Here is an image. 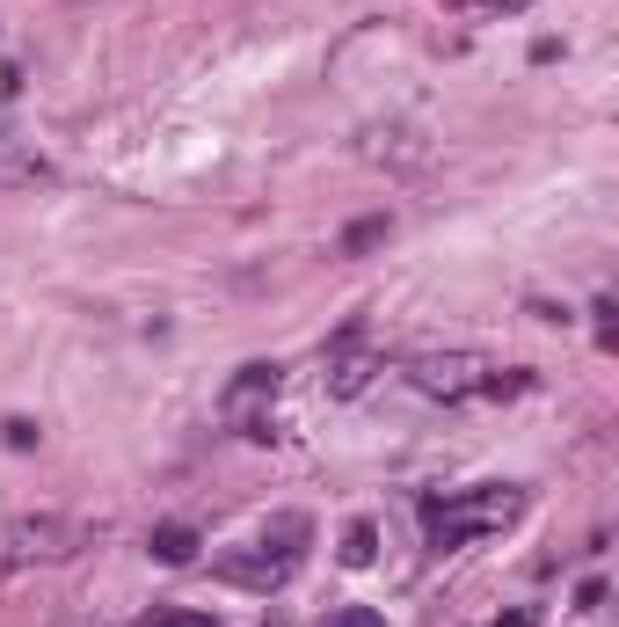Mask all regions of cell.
<instances>
[{
    "instance_id": "cell-1",
    "label": "cell",
    "mask_w": 619,
    "mask_h": 627,
    "mask_svg": "<svg viewBox=\"0 0 619 627\" xmlns=\"http://www.w3.org/2000/svg\"><path fill=\"white\" fill-rule=\"evenodd\" d=\"M307 511H277L270 526L256 532V548H234V555L212 562L219 583H234V591H256V599H270V591H285L292 577H299V562H307Z\"/></svg>"
},
{
    "instance_id": "cell-2",
    "label": "cell",
    "mask_w": 619,
    "mask_h": 627,
    "mask_svg": "<svg viewBox=\"0 0 619 627\" xmlns=\"http://www.w3.org/2000/svg\"><path fill=\"white\" fill-rule=\"evenodd\" d=\"M518 511H524L518 489H459V496H445V504H423L430 548L453 555V548H467V540H481V532H503Z\"/></svg>"
},
{
    "instance_id": "cell-3",
    "label": "cell",
    "mask_w": 619,
    "mask_h": 627,
    "mask_svg": "<svg viewBox=\"0 0 619 627\" xmlns=\"http://www.w3.org/2000/svg\"><path fill=\"white\" fill-rule=\"evenodd\" d=\"M488 372L496 365L474 358V351H423V358L401 365V380L423 394V402H481L488 394Z\"/></svg>"
},
{
    "instance_id": "cell-4",
    "label": "cell",
    "mask_w": 619,
    "mask_h": 627,
    "mask_svg": "<svg viewBox=\"0 0 619 627\" xmlns=\"http://www.w3.org/2000/svg\"><path fill=\"white\" fill-rule=\"evenodd\" d=\"M81 540H88L81 518H66V511H37V518H15V526L0 532V562H8V569L66 562V555H81Z\"/></svg>"
},
{
    "instance_id": "cell-5",
    "label": "cell",
    "mask_w": 619,
    "mask_h": 627,
    "mask_svg": "<svg viewBox=\"0 0 619 627\" xmlns=\"http://www.w3.org/2000/svg\"><path fill=\"white\" fill-rule=\"evenodd\" d=\"M277 386H285L277 365H240L234 380H226V394H219V416H226L234 431H248V438H270V402H277Z\"/></svg>"
},
{
    "instance_id": "cell-6",
    "label": "cell",
    "mask_w": 619,
    "mask_h": 627,
    "mask_svg": "<svg viewBox=\"0 0 619 627\" xmlns=\"http://www.w3.org/2000/svg\"><path fill=\"white\" fill-rule=\"evenodd\" d=\"M51 175V161L37 153V139H15V132H0V190H37Z\"/></svg>"
},
{
    "instance_id": "cell-7",
    "label": "cell",
    "mask_w": 619,
    "mask_h": 627,
    "mask_svg": "<svg viewBox=\"0 0 619 627\" xmlns=\"http://www.w3.org/2000/svg\"><path fill=\"white\" fill-rule=\"evenodd\" d=\"M372 372H380V358H372L364 343H350V351H329V372H321V380H329L335 402H350V394L372 386Z\"/></svg>"
},
{
    "instance_id": "cell-8",
    "label": "cell",
    "mask_w": 619,
    "mask_h": 627,
    "mask_svg": "<svg viewBox=\"0 0 619 627\" xmlns=\"http://www.w3.org/2000/svg\"><path fill=\"white\" fill-rule=\"evenodd\" d=\"M386 234H394V219L386 212H364L343 226V242H335V256H372V248H386Z\"/></svg>"
},
{
    "instance_id": "cell-9",
    "label": "cell",
    "mask_w": 619,
    "mask_h": 627,
    "mask_svg": "<svg viewBox=\"0 0 619 627\" xmlns=\"http://www.w3.org/2000/svg\"><path fill=\"white\" fill-rule=\"evenodd\" d=\"M153 562H168V569H183V562H197V532L190 526H153Z\"/></svg>"
},
{
    "instance_id": "cell-10",
    "label": "cell",
    "mask_w": 619,
    "mask_h": 627,
    "mask_svg": "<svg viewBox=\"0 0 619 627\" xmlns=\"http://www.w3.org/2000/svg\"><path fill=\"white\" fill-rule=\"evenodd\" d=\"M335 555L350 562V569H372V562H380V526H372V518H358V526L343 532V548H335Z\"/></svg>"
},
{
    "instance_id": "cell-11",
    "label": "cell",
    "mask_w": 619,
    "mask_h": 627,
    "mask_svg": "<svg viewBox=\"0 0 619 627\" xmlns=\"http://www.w3.org/2000/svg\"><path fill=\"white\" fill-rule=\"evenodd\" d=\"M591 329H597V343H612V336H619V321H612V299H597V307H591Z\"/></svg>"
},
{
    "instance_id": "cell-12",
    "label": "cell",
    "mask_w": 619,
    "mask_h": 627,
    "mask_svg": "<svg viewBox=\"0 0 619 627\" xmlns=\"http://www.w3.org/2000/svg\"><path fill=\"white\" fill-rule=\"evenodd\" d=\"M329 627H380V613H372V605H343Z\"/></svg>"
},
{
    "instance_id": "cell-13",
    "label": "cell",
    "mask_w": 619,
    "mask_h": 627,
    "mask_svg": "<svg viewBox=\"0 0 619 627\" xmlns=\"http://www.w3.org/2000/svg\"><path fill=\"white\" fill-rule=\"evenodd\" d=\"M8 445H15V453H29V445H37V423H29V416H15V423H8Z\"/></svg>"
},
{
    "instance_id": "cell-14",
    "label": "cell",
    "mask_w": 619,
    "mask_h": 627,
    "mask_svg": "<svg viewBox=\"0 0 619 627\" xmlns=\"http://www.w3.org/2000/svg\"><path fill=\"white\" fill-rule=\"evenodd\" d=\"M146 627H212L205 613H161V620H146Z\"/></svg>"
},
{
    "instance_id": "cell-15",
    "label": "cell",
    "mask_w": 619,
    "mask_h": 627,
    "mask_svg": "<svg viewBox=\"0 0 619 627\" xmlns=\"http://www.w3.org/2000/svg\"><path fill=\"white\" fill-rule=\"evenodd\" d=\"M453 8H474V0H453Z\"/></svg>"
}]
</instances>
